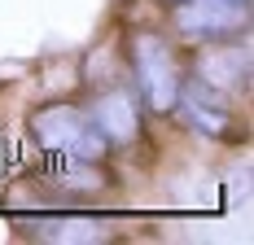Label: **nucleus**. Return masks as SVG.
Here are the masks:
<instances>
[{
    "mask_svg": "<svg viewBox=\"0 0 254 245\" xmlns=\"http://www.w3.org/2000/svg\"><path fill=\"white\" fill-rule=\"evenodd\" d=\"M18 232L31 241H53V245H101L119 237V223L83 215V206H70V215H49V219L22 223Z\"/></svg>",
    "mask_w": 254,
    "mask_h": 245,
    "instance_id": "obj_7",
    "label": "nucleus"
},
{
    "mask_svg": "<svg viewBox=\"0 0 254 245\" xmlns=\"http://www.w3.org/2000/svg\"><path fill=\"white\" fill-rule=\"evenodd\" d=\"M79 101H83L92 127L105 136V145L114 149V158H119V153L131 158V153H140V149L153 140V119L145 114V105H140V97L131 92L127 79H114V83H101V88H88Z\"/></svg>",
    "mask_w": 254,
    "mask_h": 245,
    "instance_id": "obj_3",
    "label": "nucleus"
},
{
    "mask_svg": "<svg viewBox=\"0 0 254 245\" xmlns=\"http://www.w3.org/2000/svg\"><path fill=\"white\" fill-rule=\"evenodd\" d=\"M184 61H189V79H197L206 88H219L237 101L250 97V44H246V35L210 40V44H184Z\"/></svg>",
    "mask_w": 254,
    "mask_h": 245,
    "instance_id": "obj_6",
    "label": "nucleus"
},
{
    "mask_svg": "<svg viewBox=\"0 0 254 245\" xmlns=\"http://www.w3.org/2000/svg\"><path fill=\"white\" fill-rule=\"evenodd\" d=\"M167 31L180 44H210L250 35V4L241 0H180L167 4Z\"/></svg>",
    "mask_w": 254,
    "mask_h": 245,
    "instance_id": "obj_5",
    "label": "nucleus"
},
{
    "mask_svg": "<svg viewBox=\"0 0 254 245\" xmlns=\"http://www.w3.org/2000/svg\"><path fill=\"white\" fill-rule=\"evenodd\" d=\"M26 136H31V145L44 158H83V162L114 158V149L105 145V136L92 127L83 101H75V97L40 101L26 114Z\"/></svg>",
    "mask_w": 254,
    "mask_h": 245,
    "instance_id": "obj_2",
    "label": "nucleus"
},
{
    "mask_svg": "<svg viewBox=\"0 0 254 245\" xmlns=\"http://www.w3.org/2000/svg\"><path fill=\"white\" fill-rule=\"evenodd\" d=\"M158 4H180V0H158Z\"/></svg>",
    "mask_w": 254,
    "mask_h": 245,
    "instance_id": "obj_8",
    "label": "nucleus"
},
{
    "mask_svg": "<svg viewBox=\"0 0 254 245\" xmlns=\"http://www.w3.org/2000/svg\"><path fill=\"white\" fill-rule=\"evenodd\" d=\"M241 4H250V0H241Z\"/></svg>",
    "mask_w": 254,
    "mask_h": 245,
    "instance_id": "obj_9",
    "label": "nucleus"
},
{
    "mask_svg": "<svg viewBox=\"0 0 254 245\" xmlns=\"http://www.w3.org/2000/svg\"><path fill=\"white\" fill-rule=\"evenodd\" d=\"M123 61H127V83L140 97L149 119H171L176 97L189 79L184 44L167 26H131L123 35Z\"/></svg>",
    "mask_w": 254,
    "mask_h": 245,
    "instance_id": "obj_1",
    "label": "nucleus"
},
{
    "mask_svg": "<svg viewBox=\"0 0 254 245\" xmlns=\"http://www.w3.org/2000/svg\"><path fill=\"white\" fill-rule=\"evenodd\" d=\"M171 119L180 127L206 136V140H219V145H241L246 140V114H241L237 97L219 92V88H206L197 79H184Z\"/></svg>",
    "mask_w": 254,
    "mask_h": 245,
    "instance_id": "obj_4",
    "label": "nucleus"
}]
</instances>
